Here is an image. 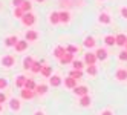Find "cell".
<instances>
[{
	"label": "cell",
	"mask_w": 127,
	"mask_h": 115,
	"mask_svg": "<svg viewBox=\"0 0 127 115\" xmlns=\"http://www.w3.org/2000/svg\"><path fill=\"white\" fill-rule=\"evenodd\" d=\"M34 115H44V114H43V112H41V111H37V112H35V114H34Z\"/></svg>",
	"instance_id": "cell-41"
},
{
	"label": "cell",
	"mask_w": 127,
	"mask_h": 115,
	"mask_svg": "<svg viewBox=\"0 0 127 115\" xmlns=\"http://www.w3.org/2000/svg\"><path fill=\"white\" fill-rule=\"evenodd\" d=\"M64 84L67 87H70V89H74V87L77 86V80H75L74 77H69V78H66V80H64Z\"/></svg>",
	"instance_id": "cell-13"
},
{
	"label": "cell",
	"mask_w": 127,
	"mask_h": 115,
	"mask_svg": "<svg viewBox=\"0 0 127 115\" xmlns=\"http://www.w3.org/2000/svg\"><path fill=\"white\" fill-rule=\"evenodd\" d=\"M2 65H3L5 68H9V66H12V65H14V57H11V55H6V57H3V58H2Z\"/></svg>",
	"instance_id": "cell-5"
},
{
	"label": "cell",
	"mask_w": 127,
	"mask_h": 115,
	"mask_svg": "<svg viewBox=\"0 0 127 115\" xmlns=\"http://www.w3.org/2000/svg\"><path fill=\"white\" fill-rule=\"evenodd\" d=\"M22 97L25 100H31L32 97H34V91H31V89H28V87H25V89L22 91Z\"/></svg>",
	"instance_id": "cell-8"
},
{
	"label": "cell",
	"mask_w": 127,
	"mask_h": 115,
	"mask_svg": "<svg viewBox=\"0 0 127 115\" xmlns=\"http://www.w3.org/2000/svg\"><path fill=\"white\" fill-rule=\"evenodd\" d=\"M41 63H40V61H34V65H32V68H31V71H32V72L34 74H38V72H41Z\"/></svg>",
	"instance_id": "cell-18"
},
{
	"label": "cell",
	"mask_w": 127,
	"mask_h": 115,
	"mask_svg": "<svg viewBox=\"0 0 127 115\" xmlns=\"http://www.w3.org/2000/svg\"><path fill=\"white\" fill-rule=\"evenodd\" d=\"M20 8H22V9H23L25 12H29V11H31V2H28V0H25V2H23V5H22Z\"/></svg>",
	"instance_id": "cell-30"
},
{
	"label": "cell",
	"mask_w": 127,
	"mask_h": 115,
	"mask_svg": "<svg viewBox=\"0 0 127 115\" xmlns=\"http://www.w3.org/2000/svg\"><path fill=\"white\" fill-rule=\"evenodd\" d=\"M80 104L84 106V108L90 106V97L89 95H83V97H81V100H80Z\"/></svg>",
	"instance_id": "cell-20"
},
{
	"label": "cell",
	"mask_w": 127,
	"mask_h": 115,
	"mask_svg": "<svg viewBox=\"0 0 127 115\" xmlns=\"http://www.w3.org/2000/svg\"><path fill=\"white\" fill-rule=\"evenodd\" d=\"M69 20H70V14H69L67 11H61V12H60V22L67 23Z\"/></svg>",
	"instance_id": "cell-14"
},
{
	"label": "cell",
	"mask_w": 127,
	"mask_h": 115,
	"mask_svg": "<svg viewBox=\"0 0 127 115\" xmlns=\"http://www.w3.org/2000/svg\"><path fill=\"white\" fill-rule=\"evenodd\" d=\"M17 43H19V38H17L15 35H12V37H8V38L5 40V45H6V46H15Z\"/></svg>",
	"instance_id": "cell-10"
},
{
	"label": "cell",
	"mask_w": 127,
	"mask_h": 115,
	"mask_svg": "<svg viewBox=\"0 0 127 115\" xmlns=\"http://www.w3.org/2000/svg\"><path fill=\"white\" fill-rule=\"evenodd\" d=\"M49 83H51V86L57 87V86H60V84H61V78H60L58 75H54V77H51V78H49Z\"/></svg>",
	"instance_id": "cell-12"
},
{
	"label": "cell",
	"mask_w": 127,
	"mask_h": 115,
	"mask_svg": "<svg viewBox=\"0 0 127 115\" xmlns=\"http://www.w3.org/2000/svg\"><path fill=\"white\" fill-rule=\"evenodd\" d=\"M51 74H52V68H51V66H43V68H41V75L51 77Z\"/></svg>",
	"instance_id": "cell-25"
},
{
	"label": "cell",
	"mask_w": 127,
	"mask_h": 115,
	"mask_svg": "<svg viewBox=\"0 0 127 115\" xmlns=\"http://www.w3.org/2000/svg\"><path fill=\"white\" fill-rule=\"evenodd\" d=\"M126 49H127V43H126Z\"/></svg>",
	"instance_id": "cell-44"
},
{
	"label": "cell",
	"mask_w": 127,
	"mask_h": 115,
	"mask_svg": "<svg viewBox=\"0 0 127 115\" xmlns=\"http://www.w3.org/2000/svg\"><path fill=\"white\" fill-rule=\"evenodd\" d=\"M64 54H66V49L63 48V46H57V48H55V51H54V55H55L57 58H61Z\"/></svg>",
	"instance_id": "cell-11"
},
{
	"label": "cell",
	"mask_w": 127,
	"mask_h": 115,
	"mask_svg": "<svg viewBox=\"0 0 127 115\" xmlns=\"http://www.w3.org/2000/svg\"><path fill=\"white\" fill-rule=\"evenodd\" d=\"M115 38H116V45H118V46H126V43H127V37H126L124 34H118Z\"/></svg>",
	"instance_id": "cell-6"
},
{
	"label": "cell",
	"mask_w": 127,
	"mask_h": 115,
	"mask_svg": "<svg viewBox=\"0 0 127 115\" xmlns=\"http://www.w3.org/2000/svg\"><path fill=\"white\" fill-rule=\"evenodd\" d=\"M99 22L109 25V23H110V17H109V14H104V12H103L101 15H99Z\"/></svg>",
	"instance_id": "cell-27"
},
{
	"label": "cell",
	"mask_w": 127,
	"mask_h": 115,
	"mask_svg": "<svg viewBox=\"0 0 127 115\" xmlns=\"http://www.w3.org/2000/svg\"><path fill=\"white\" fill-rule=\"evenodd\" d=\"M5 101H6V95L5 94H0V104L5 103Z\"/></svg>",
	"instance_id": "cell-38"
},
{
	"label": "cell",
	"mask_w": 127,
	"mask_h": 115,
	"mask_svg": "<svg viewBox=\"0 0 127 115\" xmlns=\"http://www.w3.org/2000/svg\"><path fill=\"white\" fill-rule=\"evenodd\" d=\"M35 92L40 94V95L46 94V92H48V86H46V84H38L37 87H35Z\"/></svg>",
	"instance_id": "cell-21"
},
{
	"label": "cell",
	"mask_w": 127,
	"mask_h": 115,
	"mask_svg": "<svg viewBox=\"0 0 127 115\" xmlns=\"http://www.w3.org/2000/svg\"><path fill=\"white\" fill-rule=\"evenodd\" d=\"M32 65H34V60H32L31 57H26V58L23 60V68H25V69H31Z\"/></svg>",
	"instance_id": "cell-19"
},
{
	"label": "cell",
	"mask_w": 127,
	"mask_h": 115,
	"mask_svg": "<svg viewBox=\"0 0 127 115\" xmlns=\"http://www.w3.org/2000/svg\"><path fill=\"white\" fill-rule=\"evenodd\" d=\"M14 15H15V17H19V19H22V17L25 15V11H23L22 8L19 6V8H15V11H14Z\"/></svg>",
	"instance_id": "cell-32"
},
{
	"label": "cell",
	"mask_w": 127,
	"mask_h": 115,
	"mask_svg": "<svg viewBox=\"0 0 127 115\" xmlns=\"http://www.w3.org/2000/svg\"><path fill=\"white\" fill-rule=\"evenodd\" d=\"M58 22H60V12H52V14H51V23L55 25V23H58Z\"/></svg>",
	"instance_id": "cell-26"
},
{
	"label": "cell",
	"mask_w": 127,
	"mask_h": 115,
	"mask_svg": "<svg viewBox=\"0 0 127 115\" xmlns=\"http://www.w3.org/2000/svg\"><path fill=\"white\" fill-rule=\"evenodd\" d=\"M101 115H113V114H112V112H110V111H104V112H103V114H101Z\"/></svg>",
	"instance_id": "cell-40"
},
{
	"label": "cell",
	"mask_w": 127,
	"mask_h": 115,
	"mask_svg": "<svg viewBox=\"0 0 127 115\" xmlns=\"http://www.w3.org/2000/svg\"><path fill=\"white\" fill-rule=\"evenodd\" d=\"M84 46H87V48H94V46H95V38H94V37H86V40H84Z\"/></svg>",
	"instance_id": "cell-24"
},
{
	"label": "cell",
	"mask_w": 127,
	"mask_h": 115,
	"mask_svg": "<svg viewBox=\"0 0 127 115\" xmlns=\"http://www.w3.org/2000/svg\"><path fill=\"white\" fill-rule=\"evenodd\" d=\"M6 86H8V81L5 80V78H0V89H5Z\"/></svg>",
	"instance_id": "cell-35"
},
{
	"label": "cell",
	"mask_w": 127,
	"mask_h": 115,
	"mask_svg": "<svg viewBox=\"0 0 127 115\" xmlns=\"http://www.w3.org/2000/svg\"><path fill=\"white\" fill-rule=\"evenodd\" d=\"M26 48H28V40H19V43L15 45V51H19V52L25 51Z\"/></svg>",
	"instance_id": "cell-7"
},
{
	"label": "cell",
	"mask_w": 127,
	"mask_h": 115,
	"mask_svg": "<svg viewBox=\"0 0 127 115\" xmlns=\"http://www.w3.org/2000/svg\"><path fill=\"white\" fill-rule=\"evenodd\" d=\"M104 41H106V45H109V46L116 45V38L113 37V35H107V37L104 38Z\"/></svg>",
	"instance_id": "cell-22"
},
{
	"label": "cell",
	"mask_w": 127,
	"mask_h": 115,
	"mask_svg": "<svg viewBox=\"0 0 127 115\" xmlns=\"http://www.w3.org/2000/svg\"><path fill=\"white\" fill-rule=\"evenodd\" d=\"M23 2H25V0H12V3H14V6H15V8L22 6V5H23Z\"/></svg>",
	"instance_id": "cell-37"
},
{
	"label": "cell",
	"mask_w": 127,
	"mask_h": 115,
	"mask_svg": "<svg viewBox=\"0 0 127 115\" xmlns=\"http://www.w3.org/2000/svg\"><path fill=\"white\" fill-rule=\"evenodd\" d=\"M72 65H74V69H83V61H80V60H74V61H72Z\"/></svg>",
	"instance_id": "cell-31"
},
{
	"label": "cell",
	"mask_w": 127,
	"mask_h": 115,
	"mask_svg": "<svg viewBox=\"0 0 127 115\" xmlns=\"http://www.w3.org/2000/svg\"><path fill=\"white\" fill-rule=\"evenodd\" d=\"M95 55H96L98 60H106V58H107V51L103 49V48H99V49L95 52Z\"/></svg>",
	"instance_id": "cell-9"
},
{
	"label": "cell",
	"mask_w": 127,
	"mask_h": 115,
	"mask_svg": "<svg viewBox=\"0 0 127 115\" xmlns=\"http://www.w3.org/2000/svg\"><path fill=\"white\" fill-rule=\"evenodd\" d=\"M66 51H67V52H70V54H75V52L78 51V48H75V46H67V48H66Z\"/></svg>",
	"instance_id": "cell-34"
},
{
	"label": "cell",
	"mask_w": 127,
	"mask_h": 115,
	"mask_svg": "<svg viewBox=\"0 0 127 115\" xmlns=\"http://www.w3.org/2000/svg\"><path fill=\"white\" fill-rule=\"evenodd\" d=\"M98 58H96V55L95 54H92V52H87V54L84 55V61H86V65H95V61H96Z\"/></svg>",
	"instance_id": "cell-2"
},
{
	"label": "cell",
	"mask_w": 127,
	"mask_h": 115,
	"mask_svg": "<svg viewBox=\"0 0 127 115\" xmlns=\"http://www.w3.org/2000/svg\"><path fill=\"white\" fill-rule=\"evenodd\" d=\"M37 37H38V34L35 32V31H28V32H26V40H28V41L37 40Z\"/></svg>",
	"instance_id": "cell-15"
},
{
	"label": "cell",
	"mask_w": 127,
	"mask_h": 115,
	"mask_svg": "<svg viewBox=\"0 0 127 115\" xmlns=\"http://www.w3.org/2000/svg\"><path fill=\"white\" fill-rule=\"evenodd\" d=\"M0 112H2V104H0Z\"/></svg>",
	"instance_id": "cell-42"
},
{
	"label": "cell",
	"mask_w": 127,
	"mask_h": 115,
	"mask_svg": "<svg viewBox=\"0 0 127 115\" xmlns=\"http://www.w3.org/2000/svg\"><path fill=\"white\" fill-rule=\"evenodd\" d=\"M87 74H89V75H95V74H96V68H95L94 65H90V66L87 68Z\"/></svg>",
	"instance_id": "cell-33"
},
{
	"label": "cell",
	"mask_w": 127,
	"mask_h": 115,
	"mask_svg": "<svg viewBox=\"0 0 127 115\" xmlns=\"http://www.w3.org/2000/svg\"><path fill=\"white\" fill-rule=\"evenodd\" d=\"M121 14H123V17H126V19H127V8H123V9H121Z\"/></svg>",
	"instance_id": "cell-39"
},
{
	"label": "cell",
	"mask_w": 127,
	"mask_h": 115,
	"mask_svg": "<svg viewBox=\"0 0 127 115\" xmlns=\"http://www.w3.org/2000/svg\"><path fill=\"white\" fill-rule=\"evenodd\" d=\"M22 22L25 26H32L35 23V15L31 14V12H25V15L22 17Z\"/></svg>",
	"instance_id": "cell-1"
},
{
	"label": "cell",
	"mask_w": 127,
	"mask_h": 115,
	"mask_svg": "<svg viewBox=\"0 0 127 115\" xmlns=\"http://www.w3.org/2000/svg\"><path fill=\"white\" fill-rule=\"evenodd\" d=\"M116 78H118V80H126V78H127V71L126 69H120L116 72Z\"/></svg>",
	"instance_id": "cell-23"
},
{
	"label": "cell",
	"mask_w": 127,
	"mask_h": 115,
	"mask_svg": "<svg viewBox=\"0 0 127 115\" xmlns=\"http://www.w3.org/2000/svg\"><path fill=\"white\" fill-rule=\"evenodd\" d=\"M37 2H43V0H37Z\"/></svg>",
	"instance_id": "cell-43"
},
{
	"label": "cell",
	"mask_w": 127,
	"mask_h": 115,
	"mask_svg": "<svg viewBox=\"0 0 127 115\" xmlns=\"http://www.w3.org/2000/svg\"><path fill=\"white\" fill-rule=\"evenodd\" d=\"M26 78L25 75H19L17 77V81H15V84H17V87H25V83H26Z\"/></svg>",
	"instance_id": "cell-16"
},
{
	"label": "cell",
	"mask_w": 127,
	"mask_h": 115,
	"mask_svg": "<svg viewBox=\"0 0 127 115\" xmlns=\"http://www.w3.org/2000/svg\"><path fill=\"white\" fill-rule=\"evenodd\" d=\"M70 61H74V54H70V52L66 51V54L60 58V63L61 65H66V63H70Z\"/></svg>",
	"instance_id": "cell-3"
},
{
	"label": "cell",
	"mask_w": 127,
	"mask_h": 115,
	"mask_svg": "<svg viewBox=\"0 0 127 115\" xmlns=\"http://www.w3.org/2000/svg\"><path fill=\"white\" fill-rule=\"evenodd\" d=\"M74 92H75L77 95H80V97H83V95H87L89 89H87L86 86H75V87H74Z\"/></svg>",
	"instance_id": "cell-4"
},
{
	"label": "cell",
	"mask_w": 127,
	"mask_h": 115,
	"mask_svg": "<svg viewBox=\"0 0 127 115\" xmlns=\"http://www.w3.org/2000/svg\"><path fill=\"white\" fill-rule=\"evenodd\" d=\"M9 108H11L12 111H19V109H20V101L17 100V98H12V100L9 101Z\"/></svg>",
	"instance_id": "cell-17"
},
{
	"label": "cell",
	"mask_w": 127,
	"mask_h": 115,
	"mask_svg": "<svg viewBox=\"0 0 127 115\" xmlns=\"http://www.w3.org/2000/svg\"><path fill=\"white\" fill-rule=\"evenodd\" d=\"M25 87H28V89H31V91H35V87H37V84L34 83V80H26V83H25Z\"/></svg>",
	"instance_id": "cell-29"
},
{
	"label": "cell",
	"mask_w": 127,
	"mask_h": 115,
	"mask_svg": "<svg viewBox=\"0 0 127 115\" xmlns=\"http://www.w3.org/2000/svg\"><path fill=\"white\" fill-rule=\"evenodd\" d=\"M70 77H74L75 80H80V78L83 77V74H81V71H80V69H74V71L70 72Z\"/></svg>",
	"instance_id": "cell-28"
},
{
	"label": "cell",
	"mask_w": 127,
	"mask_h": 115,
	"mask_svg": "<svg viewBox=\"0 0 127 115\" xmlns=\"http://www.w3.org/2000/svg\"><path fill=\"white\" fill-rule=\"evenodd\" d=\"M120 60H127V49L120 52Z\"/></svg>",
	"instance_id": "cell-36"
}]
</instances>
